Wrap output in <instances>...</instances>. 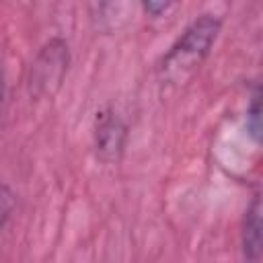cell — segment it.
I'll list each match as a JSON object with an SVG mask.
<instances>
[{"mask_svg": "<svg viewBox=\"0 0 263 263\" xmlns=\"http://www.w3.org/2000/svg\"><path fill=\"white\" fill-rule=\"evenodd\" d=\"M222 31V18L214 12H203L195 16L175 39L168 51L158 64V74L162 84L179 86L187 82L205 62L214 49Z\"/></svg>", "mask_w": 263, "mask_h": 263, "instance_id": "6da1fadb", "label": "cell"}, {"mask_svg": "<svg viewBox=\"0 0 263 263\" xmlns=\"http://www.w3.org/2000/svg\"><path fill=\"white\" fill-rule=\"evenodd\" d=\"M70 66V49L62 37L49 39L35 55L29 70V92L35 99H51L62 88Z\"/></svg>", "mask_w": 263, "mask_h": 263, "instance_id": "7a4b0ae2", "label": "cell"}, {"mask_svg": "<svg viewBox=\"0 0 263 263\" xmlns=\"http://www.w3.org/2000/svg\"><path fill=\"white\" fill-rule=\"evenodd\" d=\"M127 144V125L123 117L113 107H103L95 115L92 125V146L97 160L105 164H115L125 152Z\"/></svg>", "mask_w": 263, "mask_h": 263, "instance_id": "3957f363", "label": "cell"}, {"mask_svg": "<svg viewBox=\"0 0 263 263\" xmlns=\"http://www.w3.org/2000/svg\"><path fill=\"white\" fill-rule=\"evenodd\" d=\"M240 251L247 261L263 259V187L255 191L245 210L240 226Z\"/></svg>", "mask_w": 263, "mask_h": 263, "instance_id": "277c9868", "label": "cell"}, {"mask_svg": "<svg viewBox=\"0 0 263 263\" xmlns=\"http://www.w3.org/2000/svg\"><path fill=\"white\" fill-rule=\"evenodd\" d=\"M129 10V0H90V18L99 31L117 29Z\"/></svg>", "mask_w": 263, "mask_h": 263, "instance_id": "5b68a950", "label": "cell"}, {"mask_svg": "<svg viewBox=\"0 0 263 263\" xmlns=\"http://www.w3.org/2000/svg\"><path fill=\"white\" fill-rule=\"evenodd\" d=\"M245 125H247L249 136L263 148V84H259L251 92V99L247 105Z\"/></svg>", "mask_w": 263, "mask_h": 263, "instance_id": "8992f818", "label": "cell"}, {"mask_svg": "<svg viewBox=\"0 0 263 263\" xmlns=\"http://www.w3.org/2000/svg\"><path fill=\"white\" fill-rule=\"evenodd\" d=\"M14 210H16V197H14V193L10 191L8 185H2V193H0V228L2 230L6 228V224H8V220H10V216H12Z\"/></svg>", "mask_w": 263, "mask_h": 263, "instance_id": "52a82bcc", "label": "cell"}, {"mask_svg": "<svg viewBox=\"0 0 263 263\" xmlns=\"http://www.w3.org/2000/svg\"><path fill=\"white\" fill-rule=\"evenodd\" d=\"M179 0H142V8L150 18H160L164 16Z\"/></svg>", "mask_w": 263, "mask_h": 263, "instance_id": "ba28073f", "label": "cell"}]
</instances>
